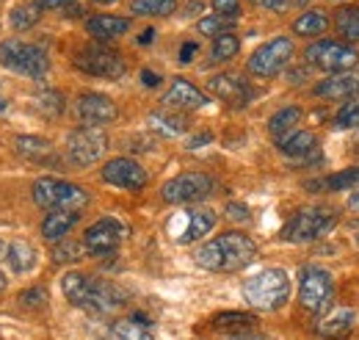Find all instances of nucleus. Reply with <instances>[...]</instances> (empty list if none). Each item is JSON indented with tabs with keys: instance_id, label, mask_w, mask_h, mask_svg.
<instances>
[{
	"instance_id": "obj_21",
	"label": "nucleus",
	"mask_w": 359,
	"mask_h": 340,
	"mask_svg": "<svg viewBox=\"0 0 359 340\" xmlns=\"http://www.w3.org/2000/svg\"><path fill=\"white\" fill-rule=\"evenodd\" d=\"M276 147L287 158H307V155H313L315 150H318V138H315V133H310V130H293V133L282 136L276 141Z\"/></svg>"
},
{
	"instance_id": "obj_7",
	"label": "nucleus",
	"mask_w": 359,
	"mask_h": 340,
	"mask_svg": "<svg viewBox=\"0 0 359 340\" xmlns=\"http://www.w3.org/2000/svg\"><path fill=\"white\" fill-rule=\"evenodd\" d=\"M334 299V277L326 268L318 266H304L299 274V301L307 313L320 315L329 310Z\"/></svg>"
},
{
	"instance_id": "obj_39",
	"label": "nucleus",
	"mask_w": 359,
	"mask_h": 340,
	"mask_svg": "<svg viewBox=\"0 0 359 340\" xmlns=\"http://www.w3.org/2000/svg\"><path fill=\"white\" fill-rule=\"evenodd\" d=\"M20 304L28 307V310H42V307H47V288L36 285V288L22 291V294H20Z\"/></svg>"
},
{
	"instance_id": "obj_11",
	"label": "nucleus",
	"mask_w": 359,
	"mask_h": 340,
	"mask_svg": "<svg viewBox=\"0 0 359 340\" xmlns=\"http://www.w3.org/2000/svg\"><path fill=\"white\" fill-rule=\"evenodd\" d=\"M163 200L172 205H191V202H202L213 194V177L202 174V171H182L177 177H172L163 185Z\"/></svg>"
},
{
	"instance_id": "obj_20",
	"label": "nucleus",
	"mask_w": 359,
	"mask_h": 340,
	"mask_svg": "<svg viewBox=\"0 0 359 340\" xmlns=\"http://www.w3.org/2000/svg\"><path fill=\"white\" fill-rule=\"evenodd\" d=\"M81 221V211H53L42 221V238L50 244H58L67 238V233Z\"/></svg>"
},
{
	"instance_id": "obj_14",
	"label": "nucleus",
	"mask_w": 359,
	"mask_h": 340,
	"mask_svg": "<svg viewBox=\"0 0 359 340\" xmlns=\"http://www.w3.org/2000/svg\"><path fill=\"white\" fill-rule=\"evenodd\" d=\"M102 180L116 185V188H128V191H141L149 180L147 169L133 161V158H114L102 166Z\"/></svg>"
},
{
	"instance_id": "obj_9",
	"label": "nucleus",
	"mask_w": 359,
	"mask_h": 340,
	"mask_svg": "<svg viewBox=\"0 0 359 340\" xmlns=\"http://www.w3.org/2000/svg\"><path fill=\"white\" fill-rule=\"evenodd\" d=\"M304 58L323 72H348L359 64V50L354 44L320 39L304 50Z\"/></svg>"
},
{
	"instance_id": "obj_48",
	"label": "nucleus",
	"mask_w": 359,
	"mask_h": 340,
	"mask_svg": "<svg viewBox=\"0 0 359 340\" xmlns=\"http://www.w3.org/2000/svg\"><path fill=\"white\" fill-rule=\"evenodd\" d=\"M141 81H144V86H158L161 84V75L152 72V70H144V72H141Z\"/></svg>"
},
{
	"instance_id": "obj_33",
	"label": "nucleus",
	"mask_w": 359,
	"mask_h": 340,
	"mask_svg": "<svg viewBox=\"0 0 359 340\" xmlns=\"http://www.w3.org/2000/svg\"><path fill=\"white\" fill-rule=\"evenodd\" d=\"M213 327L216 329H229V332L252 329L255 315H249V313H219V315H213Z\"/></svg>"
},
{
	"instance_id": "obj_25",
	"label": "nucleus",
	"mask_w": 359,
	"mask_h": 340,
	"mask_svg": "<svg viewBox=\"0 0 359 340\" xmlns=\"http://www.w3.org/2000/svg\"><path fill=\"white\" fill-rule=\"evenodd\" d=\"M6 257H8V266L14 268V274H28L36 266V249L25 241H11Z\"/></svg>"
},
{
	"instance_id": "obj_56",
	"label": "nucleus",
	"mask_w": 359,
	"mask_h": 340,
	"mask_svg": "<svg viewBox=\"0 0 359 340\" xmlns=\"http://www.w3.org/2000/svg\"><path fill=\"white\" fill-rule=\"evenodd\" d=\"M302 3H307V0H293V6H302Z\"/></svg>"
},
{
	"instance_id": "obj_35",
	"label": "nucleus",
	"mask_w": 359,
	"mask_h": 340,
	"mask_svg": "<svg viewBox=\"0 0 359 340\" xmlns=\"http://www.w3.org/2000/svg\"><path fill=\"white\" fill-rule=\"evenodd\" d=\"M149 125H152V130H158L163 136H180L182 130L188 128L182 117H177V114H161V111L149 117Z\"/></svg>"
},
{
	"instance_id": "obj_22",
	"label": "nucleus",
	"mask_w": 359,
	"mask_h": 340,
	"mask_svg": "<svg viewBox=\"0 0 359 340\" xmlns=\"http://www.w3.org/2000/svg\"><path fill=\"white\" fill-rule=\"evenodd\" d=\"M354 318H357V313H354V310H337L334 315H329V318L318 321L315 332H318L320 338L343 340V338H348V332L354 329Z\"/></svg>"
},
{
	"instance_id": "obj_28",
	"label": "nucleus",
	"mask_w": 359,
	"mask_h": 340,
	"mask_svg": "<svg viewBox=\"0 0 359 340\" xmlns=\"http://www.w3.org/2000/svg\"><path fill=\"white\" fill-rule=\"evenodd\" d=\"M334 28L346 42H359V6H343L337 8Z\"/></svg>"
},
{
	"instance_id": "obj_46",
	"label": "nucleus",
	"mask_w": 359,
	"mask_h": 340,
	"mask_svg": "<svg viewBox=\"0 0 359 340\" xmlns=\"http://www.w3.org/2000/svg\"><path fill=\"white\" fill-rule=\"evenodd\" d=\"M226 216L229 218H238V221H246L249 218V211H246V205H226Z\"/></svg>"
},
{
	"instance_id": "obj_10",
	"label": "nucleus",
	"mask_w": 359,
	"mask_h": 340,
	"mask_svg": "<svg viewBox=\"0 0 359 340\" xmlns=\"http://www.w3.org/2000/svg\"><path fill=\"white\" fill-rule=\"evenodd\" d=\"M293 53H296L293 39L276 37V39H271V42H266L263 47H257V50L249 55L246 70H249L255 78H273V75H279V72L287 67V61L293 58Z\"/></svg>"
},
{
	"instance_id": "obj_40",
	"label": "nucleus",
	"mask_w": 359,
	"mask_h": 340,
	"mask_svg": "<svg viewBox=\"0 0 359 340\" xmlns=\"http://www.w3.org/2000/svg\"><path fill=\"white\" fill-rule=\"evenodd\" d=\"M36 103H39V108L45 111L47 117H58L64 111V97L58 91H42Z\"/></svg>"
},
{
	"instance_id": "obj_15",
	"label": "nucleus",
	"mask_w": 359,
	"mask_h": 340,
	"mask_svg": "<svg viewBox=\"0 0 359 340\" xmlns=\"http://www.w3.org/2000/svg\"><path fill=\"white\" fill-rule=\"evenodd\" d=\"M78 117H81V122L86 128H105V125L116 122L119 108H116V103L111 97L89 91V94H83L78 100Z\"/></svg>"
},
{
	"instance_id": "obj_6",
	"label": "nucleus",
	"mask_w": 359,
	"mask_h": 340,
	"mask_svg": "<svg viewBox=\"0 0 359 340\" xmlns=\"http://www.w3.org/2000/svg\"><path fill=\"white\" fill-rule=\"evenodd\" d=\"M0 64L28 78H45L50 70V58L45 50L39 44L22 42V39L0 42Z\"/></svg>"
},
{
	"instance_id": "obj_55",
	"label": "nucleus",
	"mask_w": 359,
	"mask_h": 340,
	"mask_svg": "<svg viewBox=\"0 0 359 340\" xmlns=\"http://www.w3.org/2000/svg\"><path fill=\"white\" fill-rule=\"evenodd\" d=\"M0 111H6V100H3V94H0Z\"/></svg>"
},
{
	"instance_id": "obj_37",
	"label": "nucleus",
	"mask_w": 359,
	"mask_h": 340,
	"mask_svg": "<svg viewBox=\"0 0 359 340\" xmlns=\"http://www.w3.org/2000/svg\"><path fill=\"white\" fill-rule=\"evenodd\" d=\"M359 125V97H351L337 114H334V128L348 130Z\"/></svg>"
},
{
	"instance_id": "obj_5",
	"label": "nucleus",
	"mask_w": 359,
	"mask_h": 340,
	"mask_svg": "<svg viewBox=\"0 0 359 340\" xmlns=\"http://www.w3.org/2000/svg\"><path fill=\"white\" fill-rule=\"evenodd\" d=\"M34 202L42 211H81L89 205V194L67 180L58 177H42L34 183Z\"/></svg>"
},
{
	"instance_id": "obj_23",
	"label": "nucleus",
	"mask_w": 359,
	"mask_h": 340,
	"mask_svg": "<svg viewBox=\"0 0 359 340\" xmlns=\"http://www.w3.org/2000/svg\"><path fill=\"white\" fill-rule=\"evenodd\" d=\"M216 227V213L213 211H188V227L177 235L180 244H194L199 238H205L210 230Z\"/></svg>"
},
{
	"instance_id": "obj_12",
	"label": "nucleus",
	"mask_w": 359,
	"mask_h": 340,
	"mask_svg": "<svg viewBox=\"0 0 359 340\" xmlns=\"http://www.w3.org/2000/svg\"><path fill=\"white\" fill-rule=\"evenodd\" d=\"M108 150V136L100 128H78L67 136V155L75 166L97 164Z\"/></svg>"
},
{
	"instance_id": "obj_26",
	"label": "nucleus",
	"mask_w": 359,
	"mask_h": 340,
	"mask_svg": "<svg viewBox=\"0 0 359 340\" xmlns=\"http://www.w3.org/2000/svg\"><path fill=\"white\" fill-rule=\"evenodd\" d=\"M326 28H329V14H323V11H304L296 22H293V34H299V37H320V34H326Z\"/></svg>"
},
{
	"instance_id": "obj_3",
	"label": "nucleus",
	"mask_w": 359,
	"mask_h": 340,
	"mask_svg": "<svg viewBox=\"0 0 359 340\" xmlns=\"http://www.w3.org/2000/svg\"><path fill=\"white\" fill-rule=\"evenodd\" d=\"M243 299L255 310H279L290 299V277L285 268H263L243 282Z\"/></svg>"
},
{
	"instance_id": "obj_30",
	"label": "nucleus",
	"mask_w": 359,
	"mask_h": 340,
	"mask_svg": "<svg viewBox=\"0 0 359 340\" xmlns=\"http://www.w3.org/2000/svg\"><path fill=\"white\" fill-rule=\"evenodd\" d=\"M313 185H320L318 191H348V188H359V166L343 169L337 171V174H329V177H323L320 183H313Z\"/></svg>"
},
{
	"instance_id": "obj_31",
	"label": "nucleus",
	"mask_w": 359,
	"mask_h": 340,
	"mask_svg": "<svg viewBox=\"0 0 359 340\" xmlns=\"http://www.w3.org/2000/svg\"><path fill=\"white\" fill-rule=\"evenodd\" d=\"M241 50V39L229 31V34H219L213 39V47H210V61L213 64H224V61H232Z\"/></svg>"
},
{
	"instance_id": "obj_13",
	"label": "nucleus",
	"mask_w": 359,
	"mask_h": 340,
	"mask_svg": "<svg viewBox=\"0 0 359 340\" xmlns=\"http://www.w3.org/2000/svg\"><path fill=\"white\" fill-rule=\"evenodd\" d=\"M125 238V224L119 218H100L94 221L89 230L83 233V249L94 257H105V255H114L116 247L122 244Z\"/></svg>"
},
{
	"instance_id": "obj_44",
	"label": "nucleus",
	"mask_w": 359,
	"mask_h": 340,
	"mask_svg": "<svg viewBox=\"0 0 359 340\" xmlns=\"http://www.w3.org/2000/svg\"><path fill=\"white\" fill-rule=\"evenodd\" d=\"M226 340H271L263 332H255V329H241V332H229Z\"/></svg>"
},
{
	"instance_id": "obj_34",
	"label": "nucleus",
	"mask_w": 359,
	"mask_h": 340,
	"mask_svg": "<svg viewBox=\"0 0 359 340\" xmlns=\"http://www.w3.org/2000/svg\"><path fill=\"white\" fill-rule=\"evenodd\" d=\"M238 22V17H224V14H210V17H205V20H199V34H205V37H219V34H229L232 31V25Z\"/></svg>"
},
{
	"instance_id": "obj_52",
	"label": "nucleus",
	"mask_w": 359,
	"mask_h": 340,
	"mask_svg": "<svg viewBox=\"0 0 359 340\" xmlns=\"http://www.w3.org/2000/svg\"><path fill=\"white\" fill-rule=\"evenodd\" d=\"M6 252H8V244H6V241H0V260L6 257Z\"/></svg>"
},
{
	"instance_id": "obj_16",
	"label": "nucleus",
	"mask_w": 359,
	"mask_h": 340,
	"mask_svg": "<svg viewBox=\"0 0 359 340\" xmlns=\"http://www.w3.org/2000/svg\"><path fill=\"white\" fill-rule=\"evenodd\" d=\"M208 89L232 108H243L255 94L252 86L246 84V78H241V75H216V78H210Z\"/></svg>"
},
{
	"instance_id": "obj_50",
	"label": "nucleus",
	"mask_w": 359,
	"mask_h": 340,
	"mask_svg": "<svg viewBox=\"0 0 359 340\" xmlns=\"http://www.w3.org/2000/svg\"><path fill=\"white\" fill-rule=\"evenodd\" d=\"M152 39H155V28H147V31L138 37V44H149Z\"/></svg>"
},
{
	"instance_id": "obj_17",
	"label": "nucleus",
	"mask_w": 359,
	"mask_h": 340,
	"mask_svg": "<svg viewBox=\"0 0 359 340\" xmlns=\"http://www.w3.org/2000/svg\"><path fill=\"white\" fill-rule=\"evenodd\" d=\"M163 103L169 108H177V111H196V108L208 105V97H205V91H199L191 81L175 78L172 86H169V91H166V97H163Z\"/></svg>"
},
{
	"instance_id": "obj_1",
	"label": "nucleus",
	"mask_w": 359,
	"mask_h": 340,
	"mask_svg": "<svg viewBox=\"0 0 359 340\" xmlns=\"http://www.w3.org/2000/svg\"><path fill=\"white\" fill-rule=\"evenodd\" d=\"M255 257H257V244L249 235H243L238 230H229V233L216 235L213 241H208L205 247H199L194 260L205 271L232 274V271L246 268Z\"/></svg>"
},
{
	"instance_id": "obj_45",
	"label": "nucleus",
	"mask_w": 359,
	"mask_h": 340,
	"mask_svg": "<svg viewBox=\"0 0 359 340\" xmlns=\"http://www.w3.org/2000/svg\"><path fill=\"white\" fill-rule=\"evenodd\" d=\"M196 53H199V44H196V42H185L182 47H180V64H191Z\"/></svg>"
},
{
	"instance_id": "obj_8",
	"label": "nucleus",
	"mask_w": 359,
	"mask_h": 340,
	"mask_svg": "<svg viewBox=\"0 0 359 340\" xmlns=\"http://www.w3.org/2000/svg\"><path fill=\"white\" fill-rule=\"evenodd\" d=\"M75 70L86 72L91 78L119 81L128 72V64H125V58L116 50H111L105 44H89V47L75 53Z\"/></svg>"
},
{
	"instance_id": "obj_47",
	"label": "nucleus",
	"mask_w": 359,
	"mask_h": 340,
	"mask_svg": "<svg viewBox=\"0 0 359 340\" xmlns=\"http://www.w3.org/2000/svg\"><path fill=\"white\" fill-rule=\"evenodd\" d=\"M210 141H213V136H210V133H199V136H194L185 147H188V150H196V147H205V144H210Z\"/></svg>"
},
{
	"instance_id": "obj_38",
	"label": "nucleus",
	"mask_w": 359,
	"mask_h": 340,
	"mask_svg": "<svg viewBox=\"0 0 359 340\" xmlns=\"http://www.w3.org/2000/svg\"><path fill=\"white\" fill-rule=\"evenodd\" d=\"M83 252V247L81 244H75V241H58L55 247H53V263H75L78 257Z\"/></svg>"
},
{
	"instance_id": "obj_19",
	"label": "nucleus",
	"mask_w": 359,
	"mask_h": 340,
	"mask_svg": "<svg viewBox=\"0 0 359 340\" xmlns=\"http://www.w3.org/2000/svg\"><path fill=\"white\" fill-rule=\"evenodd\" d=\"M315 97H326V100H351L359 94V75H337V78H326L313 89Z\"/></svg>"
},
{
	"instance_id": "obj_51",
	"label": "nucleus",
	"mask_w": 359,
	"mask_h": 340,
	"mask_svg": "<svg viewBox=\"0 0 359 340\" xmlns=\"http://www.w3.org/2000/svg\"><path fill=\"white\" fill-rule=\"evenodd\" d=\"M348 211L359 213V194H354V197H348Z\"/></svg>"
},
{
	"instance_id": "obj_42",
	"label": "nucleus",
	"mask_w": 359,
	"mask_h": 340,
	"mask_svg": "<svg viewBox=\"0 0 359 340\" xmlns=\"http://www.w3.org/2000/svg\"><path fill=\"white\" fill-rule=\"evenodd\" d=\"M241 0H213V11L216 14H224V17H238V8Z\"/></svg>"
},
{
	"instance_id": "obj_41",
	"label": "nucleus",
	"mask_w": 359,
	"mask_h": 340,
	"mask_svg": "<svg viewBox=\"0 0 359 340\" xmlns=\"http://www.w3.org/2000/svg\"><path fill=\"white\" fill-rule=\"evenodd\" d=\"M39 11H61V8H72L78 0H31Z\"/></svg>"
},
{
	"instance_id": "obj_32",
	"label": "nucleus",
	"mask_w": 359,
	"mask_h": 340,
	"mask_svg": "<svg viewBox=\"0 0 359 340\" xmlns=\"http://www.w3.org/2000/svg\"><path fill=\"white\" fill-rule=\"evenodd\" d=\"M177 8V0H133L130 11L135 17H169Z\"/></svg>"
},
{
	"instance_id": "obj_4",
	"label": "nucleus",
	"mask_w": 359,
	"mask_h": 340,
	"mask_svg": "<svg viewBox=\"0 0 359 340\" xmlns=\"http://www.w3.org/2000/svg\"><path fill=\"white\" fill-rule=\"evenodd\" d=\"M337 224L334 208H302L296 211L282 227V241L287 244H310L323 238Z\"/></svg>"
},
{
	"instance_id": "obj_27",
	"label": "nucleus",
	"mask_w": 359,
	"mask_h": 340,
	"mask_svg": "<svg viewBox=\"0 0 359 340\" xmlns=\"http://www.w3.org/2000/svg\"><path fill=\"white\" fill-rule=\"evenodd\" d=\"M17 152L28 161H47L53 155V144L42 136H17Z\"/></svg>"
},
{
	"instance_id": "obj_43",
	"label": "nucleus",
	"mask_w": 359,
	"mask_h": 340,
	"mask_svg": "<svg viewBox=\"0 0 359 340\" xmlns=\"http://www.w3.org/2000/svg\"><path fill=\"white\" fill-rule=\"evenodd\" d=\"M252 3L266 8V11H276V14H282V11H287L293 6V0H252Z\"/></svg>"
},
{
	"instance_id": "obj_24",
	"label": "nucleus",
	"mask_w": 359,
	"mask_h": 340,
	"mask_svg": "<svg viewBox=\"0 0 359 340\" xmlns=\"http://www.w3.org/2000/svg\"><path fill=\"white\" fill-rule=\"evenodd\" d=\"M149 321L135 315V318H125V321H114L111 324V338L114 340H155V335L147 327Z\"/></svg>"
},
{
	"instance_id": "obj_36",
	"label": "nucleus",
	"mask_w": 359,
	"mask_h": 340,
	"mask_svg": "<svg viewBox=\"0 0 359 340\" xmlns=\"http://www.w3.org/2000/svg\"><path fill=\"white\" fill-rule=\"evenodd\" d=\"M39 17H42V11H39L34 3L17 6V8L11 11V25H14L17 31H28V28H34V25L39 22Z\"/></svg>"
},
{
	"instance_id": "obj_54",
	"label": "nucleus",
	"mask_w": 359,
	"mask_h": 340,
	"mask_svg": "<svg viewBox=\"0 0 359 340\" xmlns=\"http://www.w3.org/2000/svg\"><path fill=\"white\" fill-rule=\"evenodd\" d=\"M3 291H6V274L0 271V294H3Z\"/></svg>"
},
{
	"instance_id": "obj_29",
	"label": "nucleus",
	"mask_w": 359,
	"mask_h": 340,
	"mask_svg": "<svg viewBox=\"0 0 359 340\" xmlns=\"http://www.w3.org/2000/svg\"><path fill=\"white\" fill-rule=\"evenodd\" d=\"M299 119H302V108H296V105H287V108H282V111H276L273 117H271L269 122V130L271 136L279 141L282 136H287V133H293V128L299 125Z\"/></svg>"
},
{
	"instance_id": "obj_2",
	"label": "nucleus",
	"mask_w": 359,
	"mask_h": 340,
	"mask_svg": "<svg viewBox=\"0 0 359 340\" xmlns=\"http://www.w3.org/2000/svg\"><path fill=\"white\" fill-rule=\"evenodd\" d=\"M61 291L69 299V304L83 307L89 313H114L116 307L125 304V294L105 280H97L83 271H69L61 280Z\"/></svg>"
},
{
	"instance_id": "obj_53",
	"label": "nucleus",
	"mask_w": 359,
	"mask_h": 340,
	"mask_svg": "<svg viewBox=\"0 0 359 340\" xmlns=\"http://www.w3.org/2000/svg\"><path fill=\"white\" fill-rule=\"evenodd\" d=\"M91 3H97V6H111V3H116V0H91Z\"/></svg>"
},
{
	"instance_id": "obj_49",
	"label": "nucleus",
	"mask_w": 359,
	"mask_h": 340,
	"mask_svg": "<svg viewBox=\"0 0 359 340\" xmlns=\"http://www.w3.org/2000/svg\"><path fill=\"white\" fill-rule=\"evenodd\" d=\"M199 11H202V0H188L185 14H199Z\"/></svg>"
},
{
	"instance_id": "obj_18",
	"label": "nucleus",
	"mask_w": 359,
	"mask_h": 340,
	"mask_svg": "<svg viewBox=\"0 0 359 340\" xmlns=\"http://www.w3.org/2000/svg\"><path fill=\"white\" fill-rule=\"evenodd\" d=\"M86 31L97 42H111V39H119L122 34L130 31V20L128 17H114V14H97L86 20Z\"/></svg>"
}]
</instances>
